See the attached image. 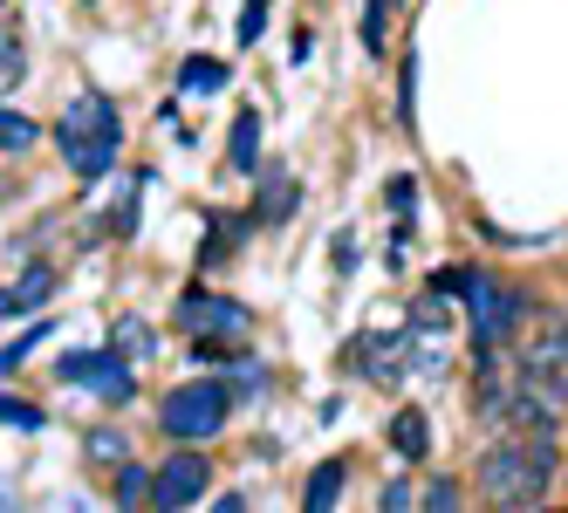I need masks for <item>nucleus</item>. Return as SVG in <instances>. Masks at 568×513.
Masks as SVG:
<instances>
[{"instance_id": "obj_1", "label": "nucleus", "mask_w": 568, "mask_h": 513, "mask_svg": "<svg viewBox=\"0 0 568 513\" xmlns=\"http://www.w3.org/2000/svg\"><path fill=\"white\" fill-rule=\"evenodd\" d=\"M555 472H561L555 431H514V439H500V445L479 452L473 486H479V500L494 506V513H535L541 493L555 486Z\"/></svg>"}, {"instance_id": "obj_2", "label": "nucleus", "mask_w": 568, "mask_h": 513, "mask_svg": "<svg viewBox=\"0 0 568 513\" xmlns=\"http://www.w3.org/2000/svg\"><path fill=\"white\" fill-rule=\"evenodd\" d=\"M527 288L520 281H500L494 267H479L473 274V288H466V357H473V370H486V363H500L507 357V342L520 336V322H527Z\"/></svg>"}, {"instance_id": "obj_3", "label": "nucleus", "mask_w": 568, "mask_h": 513, "mask_svg": "<svg viewBox=\"0 0 568 513\" xmlns=\"http://www.w3.org/2000/svg\"><path fill=\"white\" fill-rule=\"evenodd\" d=\"M226 424H233V390L213 370L179 377L165 398H158V431H165V445H213Z\"/></svg>"}, {"instance_id": "obj_4", "label": "nucleus", "mask_w": 568, "mask_h": 513, "mask_svg": "<svg viewBox=\"0 0 568 513\" xmlns=\"http://www.w3.org/2000/svg\"><path fill=\"white\" fill-rule=\"evenodd\" d=\"M220 459L213 445H165V459H151V506L144 513H192L199 500H213Z\"/></svg>"}, {"instance_id": "obj_5", "label": "nucleus", "mask_w": 568, "mask_h": 513, "mask_svg": "<svg viewBox=\"0 0 568 513\" xmlns=\"http://www.w3.org/2000/svg\"><path fill=\"white\" fill-rule=\"evenodd\" d=\"M172 329H179V336L247 342V336H254V308L240 301V295H220L206 274H199V281H185V288H179V301H172Z\"/></svg>"}, {"instance_id": "obj_6", "label": "nucleus", "mask_w": 568, "mask_h": 513, "mask_svg": "<svg viewBox=\"0 0 568 513\" xmlns=\"http://www.w3.org/2000/svg\"><path fill=\"white\" fill-rule=\"evenodd\" d=\"M55 137H103V144H124V103H116L110 90H97V83H83L69 103H62V116L49 124Z\"/></svg>"}, {"instance_id": "obj_7", "label": "nucleus", "mask_w": 568, "mask_h": 513, "mask_svg": "<svg viewBox=\"0 0 568 513\" xmlns=\"http://www.w3.org/2000/svg\"><path fill=\"white\" fill-rule=\"evenodd\" d=\"M55 288H62V267L42 260V254H28L14 281H0V322H21V315L34 322V315H49Z\"/></svg>"}, {"instance_id": "obj_8", "label": "nucleus", "mask_w": 568, "mask_h": 513, "mask_svg": "<svg viewBox=\"0 0 568 513\" xmlns=\"http://www.w3.org/2000/svg\"><path fill=\"white\" fill-rule=\"evenodd\" d=\"M247 213H254V226L261 233H281V226H295V213H302V178L288 172V165H267L254 172V199H247Z\"/></svg>"}, {"instance_id": "obj_9", "label": "nucleus", "mask_w": 568, "mask_h": 513, "mask_svg": "<svg viewBox=\"0 0 568 513\" xmlns=\"http://www.w3.org/2000/svg\"><path fill=\"white\" fill-rule=\"evenodd\" d=\"M247 233H261V226H254V213H206V240H199L192 267H199V274L233 267L240 254H247Z\"/></svg>"}, {"instance_id": "obj_10", "label": "nucleus", "mask_w": 568, "mask_h": 513, "mask_svg": "<svg viewBox=\"0 0 568 513\" xmlns=\"http://www.w3.org/2000/svg\"><path fill=\"white\" fill-rule=\"evenodd\" d=\"M83 390H90V398L116 418V411H131V404L144 398V377H138V363H131V357H116V349L103 342V357H97V370H90V383H83Z\"/></svg>"}, {"instance_id": "obj_11", "label": "nucleus", "mask_w": 568, "mask_h": 513, "mask_svg": "<svg viewBox=\"0 0 568 513\" xmlns=\"http://www.w3.org/2000/svg\"><path fill=\"white\" fill-rule=\"evenodd\" d=\"M349 472H356L349 452L315 459V465H308V480H302V513H343V500H349Z\"/></svg>"}, {"instance_id": "obj_12", "label": "nucleus", "mask_w": 568, "mask_h": 513, "mask_svg": "<svg viewBox=\"0 0 568 513\" xmlns=\"http://www.w3.org/2000/svg\"><path fill=\"white\" fill-rule=\"evenodd\" d=\"M226 165H233L240 178H254V172L267 165V124H261L254 103H240L233 124H226Z\"/></svg>"}, {"instance_id": "obj_13", "label": "nucleus", "mask_w": 568, "mask_h": 513, "mask_svg": "<svg viewBox=\"0 0 568 513\" xmlns=\"http://www.w3.org/2000/svg\"><path fill=\"white\" fill-rule=\"evenodd\" d=\"M514 377H535V383H561L568 377V329H561V315H548V336H535L514 357Z\"/></svg>"}, {"instance_id": "obj_14", "label": "nucleus", "mask_w": 568, "mask_h": 513, "mask_svg": "<svg viewBox=\"0 0 568 513\" xmlns=\"http://www.w3.org/2000/svg\"><path fill=\"white\" fill-rule=\"evenodd\" d=\"M384 439H390V452H397L404 465H425V459H432V418H425L418 404H397L390 424H384Z\"/></svg>"}, {"instance_id": "obj_15", "label": "nucleus", "mask_w": 568, "mask_h": 513, "mask_svg": "<svg viewBox=\"0 0 568 513\" xmlns=\"http://www.w3.org/2000/svg\"><path fill=\"white\" fill-rule=\"evenodd\" d=\"M144 185H151V165H138L124 185H116V199H110V219H103V226H110V240H124V247L138 240V226H144Z\"/></svg>"}, {"instance_id": "obj_16", "label": "nucleus", "mask_w": 568, "mask_h": 513, "mask_svg": "<svg viewBox=\"0 0 568 513\" xmlns=\"http://www.w3.org/2000/svg\"><path fill=\"white\" fill-rule=\"evenodd\" d=\"M172 83H179V96H226L233 90V62H220V55H185Z\"/></svg>"}, {"instance_id": "obj_17", "label": "nucleus", "mask_w": 568, "mask_h": 513, "mask_svg": "<svg viewBox=\"0 0 568 513\" xmlns=\"http://www.w3.org/2000/svg\"><path fill=\"white\" fill-rule=\"evenodd\" d=\"M110 480V506L116 513H144L151 506V459H124L116 472H103Z\"/></svg>"}, {"instance_id": "obj_18", "label": "nucleus", "mask_w": 568, "mask_h": 513, "mask_svg": "<svg viewBox=\"0 0 568 513\" xmlns=\"http://www.w3.org/2000/svg\"><path fill=\"white\" fill-rule=\"evenodd\" d=\"M124 459H138L124 424H90V431H83V465H90V472H116Z\"/></svg>"}, {"instance_id": "obj_19", "label": "nucleus", "mask_w": 568, "mask_h": 513, "mask_svg": "<svg viewBox=\"0 0 568 513\" xmlns=\"http://www.w3.org/2000/svg\"><path fill=\"white\" fill-rule=\"evenodd\" d=\"M110 349H116V357H131V363H151L158 357V322H144L138 308H124L110 322Z\"/></svg>"}, {"instance_id": "obj_20", "label": "nucleus", "mask_w": 568, "mask_h": 513, "mask_svg": "<svg viewBox=\"0 0 568 513\" xmlns=\"http://www.w3.org/2000/svg\"><path fill=\"white\" fill-rule=\"evenodd\" d=\"M49 336H55V315H34V322H28L21 336L0 342V383H14V377L28 370V357H34V349H42Z\"/></svg>"}, {"instance_id": "obj_21", "label": "nucleus", "mask_w": 568, "mask_h": 513, "mask_svg": "<svg viewBox=\"0 0 568 513\" xmlns=\"http://www.w3.org/2000/svg\"><path fill=\"white\" fill-rule=\"evenodd\" d=\"M42 137H49V124H34L28 110H14L8 96H0V157H28Z\"/></svg>"}, {"instance_id": "obj_22", "label": "nucleus", "mask_w": 568, "mask_h": 513, "mask_svg": "<svg viewBox=\"0 0 568 513\" xmlns=\"http://www.w3.org/2000/svg\"><path fill=\"white\" fill-rule=\"evenodd\" d=\"M267 383H274V370L254 357V349H247V357H240V363L226 370V390H233V404H261V398H267Z\"/></svg>"}, {"instance_id": "obj_23", "label": "nucleus", "mask_w": 568, "mask_h": 513, "mask_svg": "<svg viewBox=\"0 0 568 513\" xmlns=\"http://www.w3.org/2000/svg\"><path fill=\"white\" fill-rule=\"evenodd\" d=\"M28 83V42L14 21H0V96H14Z\"/></svg>"}, {"instance_id": "obj_24", "label": "nucleus", "mask_w": 568, "mask_h": 513, "mask_svg": "<svg viewBox=\"0 0 568 513\" xmlns=\"http://www.w3.org/2000/svg\"><path fill=\"white\" fill-rule=\"evenodd\" d=\"M356 42L363 55H390V0H363L356 8Z\"/></svg>"}, {"instance_id": "obj_25", "label": "nucleus", "mask_w": 568, "mask_h": 513, "mask_svg": "<svg viewBox=\"0 0 568 513\" xmlns=\"http://www.w3.org/2000/svg\"><path fill=\"white\" fill-rule=\"evenodd\" d=\"M0 424H8V431H28V439H34V431H49V411L34 404V398H21V390L0 383Z\"/></svg>"}, {"instance_id": "obj_26", "label": "nucleus", "mask_w": 568, "mask_h": 513, "mask_svg": "<svg viewBox=\"0 0 568 513\" xmlns=\"http://www.w3.org/2000/svg\"><path fill=\"white\" fill-rule=\"evenodd\" d=\"M418 513H466V486L453 480V472H432L425 493H418Z\"/></svg>"}, {"instance_id": "obj_27", "label": "nucleus", "mask_w": 568, "mask_h": 513, "mask_svg": "<svg viewBox=\"0 0 568 513\" xmlns=\"http://www.w3.org/2000/svg\"><path fill=\"white\" fill-rule=\"evenodd\" d=\"M473 274H479V260H453V267H438L432 281H425V295H438V301H466V288H473Z\"/></svg>"}, {"instance_id": "obj_28", "label": "nucleus", "mask_w": 568, "mask_h": 513, "mask_svg": "<svg viewBox=\"0 0 568 513\" xmlns=\"http://www.w3.org/2000/svg\"><path fill=\"white\" fill-rule=\"evenodd\" d=\"M397 124L404 131L418 124V49H404V69H397Z\"/></svg>"}, {"instance_id": "obj_29", "label": "nucleus", "mask_w": 568, "mask_h": 513, "mask_svg": "<svg viewBox=\"0 0 568 513\" xmlns=\"http://www.w3.org/2000/svg\"><path fill=\"white\" fill-rule=\"evenodd\" d=\"M445 322H453V301H438V295H418L412 315H404V329H412V336H438Z\"/></svg>"}, {"instance_id": "obj_30", "label": "nucleus", "mask_w": 568, "mask_h": 513, "mask_svg": "<svg viewBox=\"0 0 568 513\" xmlns=\"http://www.w3.org/2000/svg\"><path fill=\"white\" fill-rule=\"evenodd\" d=\"M418 185H425L418 172H390V178H384V206H390L397 219H412V213H418Z\"/></svg>"}, {"instance_id": "obj_31", "label": "nucleus", "mask_w": 568, "mask_h": 513, "mask_svg": "<svg viewBox=\"0 0 568 513\" xmlns=\"http://www.w3.org/2000/svg\"><path fill=\"white\" fill-rule=\"evenodd\" d=\"M267 8H274V0H240V21H233V42L240 49H254L261 34H267Z\"/></svg>"}, {"instance_id": "obj_32", "label": "nucleus", "mask_w": 568, "mask_h": 513, "mask_svg": "<svg viewBox=\"0 0 568 513\" xmlns=\"http://www.w3.org/2000/svg\"><path fill=\"white\" fill-rule=\"evenodd\" d=\"M377 513H418V486L412 480H384L377 486Z\"/></svg>"}, {"instance_id": "obj_33", "label": "nucleus", "mask_w": 568, "mask_h": 513, "mask_svg": "<svg viewBox=\"0 0 568 513\" xmlns=\"http://www.w3.org/2000/svg\"><path fill=\"white\" fill-rule=\"evenodd\" d=\"M356 260H363L356 226H336V233H329V267H336V274H356Z\"/></svg>"}, {"instance_id": "obj_34", "label": "nucleus", "mask_w": 568, "mask_h": 513, "mask_svg": "<svg viewBox=\"0 0 568 513\" xmlns=\"http://www.w3.org/2000/svg\"><path fill=\"white\" fill-rule=\"evenodd\" d=\"M308 55H315V34L295 28V34H288V62H308Z\"/></svg>"}, {"instance_id": "obj_35", "label": "nucleus", "mask_w": 568, "mask_h": 513, "mask_svg": "<svg viewBox=\"0 0 568 513\" xmlns=\"http://www.w3.org/2000/svg\"><path fill=\"white\" fill-rule=\"evenodd\" d=\"M206 513H247V493H220V500H213Z\"/></svg>"}, {"instance_id": "obj_36", "label": "nucleus", "mask_w": 568, "mask_h": 513, "mask_svg": "<svg viewBox=\"0 0 568 513\" xmlns=\"http://www.w3.org/2000/svg\"><path fill=\"white\" fill-rule=\"evenodd\" d=\"M8 8H21V0H0V14H8Z\"/></svg>"}, {"instance_id": "obj_37", "label": "nucleus", "mask_w": 568, "mask_h": 513, "mask_svg": "<svg viewBox=\"0 0 568 513\" xmlns=\"http://www.w3.org/2000/svg\"><path fill=\"white\" fill-rule=\"evenodd\" d=\"M75 8H103V0H75Z\"/></svg>"}, {"instance_id": "obj_38", "label": "nucleus", "mask_w": 568, "mask_h": 513, "mask_svg": "<svg viewBox=\"0 0 568 513\" xmlns=\"http://www.w3.org/2000/svg\"><path fill=\"white\" fill-rule=\"evenodd\" d=\"M561 465H568V459H561Z\"/></svg>"}]
</instances>
